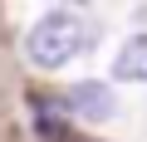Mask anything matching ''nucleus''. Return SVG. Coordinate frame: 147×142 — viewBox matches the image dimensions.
Wrapping results in <instances>:
<instances>
[{"label":"nucleus","mask_w":147,"mask_h":142,"mask_svg":"<svg viewBox=\"0 0 147 142\" xmlns=\"http://www.w3.org/2000/svg\"><path fill=\"white\" fill-rule=\"evenodd\" d=\"M25 49H30V59H34L39 69H64L74 54L84 49V25H79V15H69V10L44 15V20L25 34Z\"/></svg>","instance_id":"1"},{"label":"nucleus","mask_w":147,"mask_h":142,"mask_svg":"<svg viewBox=\"0 0 147 142\" xmlns=\"http://www.w3.org/2000/svg\"><path fill=\"white\" fill-rule=\"evenodd\" d=\"M64 108H74L79 118L103 122V118H113V113H118V98H113V88H108V83H74V88L64 93Z\"/></svg>","instance_id":"2"},{"label":"nucleus","mask_w":147,"mask_h":142,"mask_svg":"<svg viewBox=\"0 0 147 142\" xmlns=\"http://www.w3.org/2000/svg\"><path fill=\"white\" fill-rule=\"evenodd\" d=\"M113 79H123V83H147V34H132V39L118 49Z\"/></svg>","instance_id":"3"},{"label":"nucleus","mask_w":147,"mask_h":142,"mask_svg":"<svg viewBox=\"0 0 147 142\" xmlns=\"http://www.w3.org/2000/svg\"><path fill=\"white\" fill-rule=\"evenodd\" d=\"M69 5H88V0H69Z\"/></svg>","instance_id":"4"}]
</instances>
